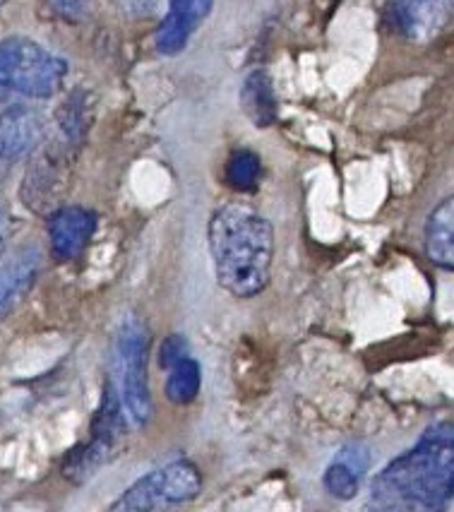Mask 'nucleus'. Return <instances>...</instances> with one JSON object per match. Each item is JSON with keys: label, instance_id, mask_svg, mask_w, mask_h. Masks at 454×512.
Here are the masks:
<instances>
[{"label": "nucleus", "instance_id": "f257e3e1", "mask_svg": "<svg viewBox=\"0 0 454 512\" xmlns=\"http://www.w3.org/2000/svg\"><path fill=\"white\" fill-rule=\"evenodd\" d=\"M454 500V426H430L375 476L368 512H447Z\"/></svg>", "mask_w": 454, "mask_h": 512}, {"label": "nucleus", "instance_id": "f03ea898", "mask_svg": "<svg viewBox=\"0 0 454 512\" xmlns=\"http://www.w3.org/2000/svg\"><path fill=\"white\" fill-rule=\"evenodd\" d=\"M214 277L236 299H253L270 284L272 224L243 202L221 205L207 226Z\"/></svg>", "mask_w": 454, "mask_h": 512}, {"label": "nucleus", "instance_id": "7ed1b4c3", "mask_svg": "<svg viewBox=\"0 0 454 512\" xmlns=\"http://www.w3.org/2000/svg\"><path fill=\"white\" fill-rule=\"evenodd\" d=\"M149 330L140 315L130 313L118 327L113 342V390L130 426L145 428L152 421L154 404L147 375Z\"/></svg>", "mask_w": 454, "mask_h": 512}, {"label": "nucleus", "instance_id": "20e7f679", "mask_svg": "<svg viewBox=\"0 0 454 512\" xmlns=\"http://www.w3.org/2000/svg\"><path fill=\"white\" fill-rule=\"evenodd\" d=\"M68 63L27 37L0 41V87L29 99H49L63 85Z\"/></svg>", "mask_w": 454, "mask_h": 512}, {"label": "nucleus", "instance_id": "39448f33", "mask_svg": "<svg viewBox=\"0 0 454 512\" xmlns=\"http://www.w3.org/2000/svg\"><path fill=\"white\" fill-rule=\"evenodd\" d=\"M200 491V469L188 460H176L137 479L113 503L111 512H166L193 500Z\"/></svg>", "mask_w": 454, "mask_h": 512}, {"label": "nucleus", "instance_id": "423d86ee", "mask_svg": "<svg viewBox=\"0 0 454 512\" xmlns=\"http://www.w3.org/2000/svg\"><path fill=\"white\" fill-rule=\"evenodd\" d=\"M125 426H128V419H125L121 400L109 380L97 414H94L92 436L85 445H77L65 455L61 467L65 479L73 484H85L89 476L97 474L106 462H111L123 443Z\"/></svg>", "mask_w": 454, "mask_h": 512}, {"label": "nucleus", "instance_id": "0eeeda50", "mask_svg": "<svg viewBox=\"0 0 454 512\" xmlns=\"http://www.w3.org/2000/svg\"><path fill=\"white\" fill-rule=\"evenodd\" d=\"M97 214L87 207L70 205L61 207L49 217V241L51 253L58 260L80 258L82 250L89 246L94 231H97Z\"/></svg>", "mask_w": 454, "mask_h": 512}, {"label": "nucleus", "instance_id": "6e6552de", "mask_svg": "<svg viewBox=\"0 0 454 512\" xmlns=\"http://www.w3.org/2000/svg\"><path fill=\"white\" fill-rule=\"evenodd\" d=\"M44 121L32 106L15 104L0 113V162H20L41 142Z\"/></svg>", "mask_w": 454, "mask_h": 512}, {"label": "nucleus", "instance_id": "1a4fd4ad", "mask_svg": "<svg viewBox=\"0 0 454 512\" xmlns=\"http://www.w3.org/2000/svg\"><path fill=\"white\" fill-rule=\"evenodd\" d=\"M39 270L41 250L37 246H20L0 263V315L13 313L25 301Z\"/></svg>", "mask_w": 454, "mask_h": 512}, {"label": "nucleus", "instance_id": "9d476101", "mask_svg": "<svg viewBox=\"0 0 454 512\" xmlns=\"http://www.w3.org/2000/svg\"><path fill=\"white\" fill-rule=\"evenodd\" d=\"M209 0H176L169 5L164 22L157 32V51L164 56H176L188 46L195 29L202 25V20L212 13Z\"/></svg>", "mask_w": 454, "mask_h": 512}, {"label": "nucleus", "instance_id": "9b49d317", "mask_svg": "<svg viewBox=\"0 0 454 512\" xmlns=\"http://www.w3.org/2000/svg\"><path fill=\"white\" fill-rule=\"evenodd\" d=\"M387 17L402 37L426 41L452 20L454 3H392Z\"/></svg>", "mask_w": 454, "mask_h": 512}, {"label": "nucleus", "instance_id": "f8f14e48", "mask_svg": "<svg viewBox=\"0 0 454 512\" xmlns=\"http://www.w3.org/2000/svg\"><path fill=\"white\" fill-rule=\"evenodd\" d=\"M370 464V455L363 445H346L334 457V462L327 467L322 484L327 493L339 500H351L361 488V479Z\"/></svg>", "mask_w": 454, "mask_h": 512}, {"label": "nucleus", "instance_id": "ddd939ff", "mask_svg": "<svg viewBox=\"0 0 454 512\" xmlns=\"http://www.w3.org/2000/svg\"><path fill=\"white\" fill-rule=\"evenodd\" d=\"M241 106L258 128H270L277 123V92L272 75L267 70H253L241 87Z\"/></svg>", "mask_w": 454, "mask_h": 512}, {"label": "nucleus", "instance_id": "4468645a", "mask_svg": "<svg viewBox=\"0 0 454 512\" xmlns=\"http://www.w3.org/2000/svg\"><path fill=\"white\" fill-rule=\"evenodd\" d=\"M426 255L435 265L454 270V195L430 212L426 222Z\"/></svg>", "mask_w": 454, "mask_h": 512}, {"label": "nucleus", "instance_id": "2eb2a0df", "mask_svg": "<svg viewBox=\"0 0 454 512\" xmlns=\"http://www.w3.org/2000/svg\"><path fill=\"white\" fill-rule=\"evenodd\" d=\"M202 385V371L200 363L195 359H185L173 366L169 371V380H166V397L173 404H190L197 397Z\"/></svg>", "mask_w": 454, "mask_h": 512}, {"label": "nucleus", "instance_id": "dca6fc26", "mask_svg": "<svg viewBox=\"0 0 454 512\" xmlns=\"http://www.w3.org/2000/svg\"><path fill=\"white\" fill-rule=\"evenodd\" d=\"M224 176H226V183H229L234 190L250 193V190L258 188L262 178L260 157L250 150H236L229 157V162H226Z\"/></svg>", "mask_w": 454, "mask_h": 512}, {"label": "nucleus", "instance_id": "f3484780", "mask_svg": "<svg viewBox=\"0 0 454 512\" xmlns=\"http://www.w3.org/2000/svg\"><path fill=\"white\" fill-rule=\"evenodd\" d=\"M188 342H185L183 335H171L166 337L164 342H161L159 347V366L164 368V371H171L173 366H178V363L188 359Z\"/></svg>", "mask_w": 454, "mask_h": 512}, {"label": "nucleus", "instance_id": "a211bd4d", "mask_svg": "<svg viewBox=\"0 0 454 512\" xmlns=\"http://www.w3.org/2000/svg\"><path fill=\"white\" fill-rule=\"evenodd\" d=\"M5 236H8V207L0 200V248H3Z\"/></svg>", "mask_w": 454, "mask_h": 512}]
</instances>
